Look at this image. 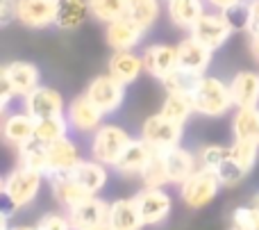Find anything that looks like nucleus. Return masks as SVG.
<instances>
[{
    "label": "nucleus",
    "instance_id": "obj_1",
    "mask_svg": "<svg viewBox=\"0 0 259 230\" xmlns=\"http://www.w3.org/2000/svg\"><path fill=\"white\" fill-rule=\"evenodd\" d=\"M191 98H193L196 114L207 117V119H221L237 107L234 98H232L230 82L221 80V78H216V75H207V73L200 75Z\"/></svg>",
    "mask_w": 259,
    "mask_h": 230
},
{
    "label": "nucleus",
    "instance_id": "obj_2",
    "mask_svg": "<svg viewBox=\"0 0 259 230\" xmlns=\"http://www.w3.org/2000/svg\"><path fill=\"white\" fill-rule=\"evenodd\" d=\"M44 178H46L44 173L25 169V167H21V164H18L16 169H12V171L3 178V196L7 199V203L12 205V210H23L34 203L41 191Z\"/></svg>",
    "mask_w": 259,
    "mask_h": 230
},
{
    "label": "nucleus",
    "instance_id": "obj_3",
    "mask_svg": "<svg viewBox=\"0 0 259 230\" xmlns=\"http://www.w3.org/2000/svg\"><path fill=\"white\" fill-rule=\"evenodd\" d=\"M132 139L134 137H130L125 128L116 126V123H103L91 135V158L114 169V164L123 158L127 146L132 144Z\"/></svg>",
    "mask_w": 259,
    "mask_h": 230
},
{
    "label": "nucleus",
    "instance_id": "obj_4",
    "mask_svg": "<svg viewBox=\"0 0 259 230\" xmlns=\"http://www.w3.org/2000/svg\"><path fill=\"white\" fill-rule=\"evenodd\" d=\"M221 187H223V182H221L219 173L214 169L200 167L191 178H187L180 185V199H182V203L187 208L202 210L219 196Z\"/></svg>",
    "mask_w": 259,
    "mask_h": 230
},
{
    "label": "nucleus",
    "instance_id": "obj_5",
    "mask_svg": "<svg viewBox=\"0 0 259 230\" xmlns=\"http://www.w3.org/2000/svg\"><path fill=\"white\" fill-rule=\"evenodd\" d=\"M234 32H237V27L232 25L228 14L219 12V9H207V12L198 18L196 25L191 27L189 34L196 36L198 41H202L207 48H211L216 53L219 48H223V46L228 44Z\"/></svg>",
    "mask_w": 259,
    "mask_h": 230
},
{
    "label": "nucleus",
    "instance_id": "obj_6",
    "mask_svg": "<svg viewBox=\"0 0 259 230\" xmlns=\"http://www.w3.org/2000/svg\"><path fill=\"white\" fill-rule=\"evenodd\" d=\"M141 137L157 150H168L173 146L182 144L184 126L182 123L170 121L164 114H150L146 121L141 123Z\"/></svg>",
    "mask_w": 259,
    "mask_h": 230
},
{
    "label": "nucleus",
    "instance_id": "obj_7",
    "mask_svg": "<svg viewBox=\"0 0 259 230\" xmlns=\"http://www.w3.org/2000/svg\"><path fill=\"white\" fill-rule=\"evenodd\" d=\"M146 226H159L173 210V199L164 187H143L132 196Z\"/></svg>",
    "mask_w": 259,
    "mask_h": 230
},
{
    "label": "nucleus",
    "instance_id": "obj_8",
    "mask_svg": "<svg viewBox=\"0 0 259 230\" xmlns=\"http://www.w3.org/2000/svg\"><path fill=\"white\" fill-rule=\"evenodd\" d=\"M125 89L127 87L123 82H118L112 73H103L96 75L94 80L87 85L84 94L89 96V100L98 109H103L105 114H114L116 109H121L123 100H125Z\"/></svg>",
    "mask_w": 259,
    "mask_h": 230
},
{
    "label": "nucleus",
    "instance_id": "obj_9",
    "mask_svg": "<svg viewBox=\"0 0 259 230\" xmlns=\"http://www.w3.org/2000/svg\"><path fill=\"white\" fill-rule=\"evenodd\" d=\"M107 114L98 109L89 100L87 94H80L66 105V119L71 123V130L77 135H94L100 126L105 123Z\"/></svg>",
    "mask_w": 259,
    "mask_h": 230
},
{
    "label": "nucleus",
    "instance_id": "obj_10",
    "mask_svg": "<svg viewBox=\"0 0 259 230\" xmlns=\"http://www.w3.org/2000/svg\"><path fill=\"white\" fill-rule=\"evenodd\" d=\"M23 109L39 121V119L66 114V103H64V96L55 87L39 85L27 96H23Z\"/></svg>",
    "mask_w": 259,
    "mask_h": 230
},
{
    "label": "nucleus",
    "instance_id": "obj_11",
    "mask_svg": "<svg viewBox=\"0 0 259 230\" xmlns=\"http://www.w3.org/2000/svg\"><path fill=\"white\" fill-rule=\"evenodd\" d=\"M59 0H18L16 21L30 30H46L55 25Z\"/></svg>",
    "mask_w": 259,
    "mask_h": 230
},
{
    "label": "nucleus",
    "instance_id": "obj_12",
    "mask_svg": "<svg viewBox=\"0 0 259 230\" xmlns=\"http://www.w3.org/2000/svg\"><path fill=\"white\" fill-rule=\"evenodd\" d=\"M66 214H68V221H71V228L73 230L100 228V226H107L109 203L96 194V196H89V199H84L82 203H77L75 208L66 210Z\"/></svg>",
    "mask_w": 259,
    "mask_h": 230
},
{
    "label": "nucleus",
    "instance_id": "obj_13",
    "mask_svg": "<svg viewBox=\"0 0 259 230\" xmlns=\"http://www.w3.org/2000/svg\"><path fill=\"white\" fill-rule=\"evenodd\" d=\"M0 78L7 80L12 85V89L16 91L18 98L27 96L32 89L41 85V71L34 62H27V59H14V62L3 64L0 68Z\"/></svg>",
    "mask_w": 259,
    "mask_h": 230
},
{
    "label": "nucleus",
    "instance_id": "obj_14",
    "mask_svg": "<svg viewBox=\"0 0 259 230\" xmlns=\"http://www.w3.org/2000/svg\"><path fill=\"white\" fill-rule=\"evenodd\" d=\"M211 57H214V50L207 48L202 41H198L191 34L184 36L178 44V66L184 68V71L205 75L207 68L211 66Z\"/></svg>",
    "mask_w": 259,
    "mask_h": 230
},
{
    "label": "nucleus",
    "instance_id": "obj_15",
    "mask_svg": "<svg viewBox=\"0 0 259 230\" xmlns=\"http://www.w3.org/2000/svg\"><path fill=\"white\" fill-rule=\"evenodd\" d=\"M143 36H146V30L130 16L116 18L105 27V41L112 50H134L143 41Z\"/></svg>",
    "mask_w": 259,
    "mask_h": 230
},
{
    "label": "nucleus",
    "instance_id": "obj_16",
    "mask_svg": "<svg viewBox=\"0 0 259 230\" xmlns=\"http://www.w3.org/2000/svg\"><path fill=\"white\" fill-rule=\"evenodd\" d=\"M161 155H164V164H166V171H168L170 185L180 187L187 178H191L200 169V158L196 153H191L189 148H184L182 144L173 146L168 150H161Z\"/></svg>",
    "mask_w": 259,
    "mask_h": 230
},
{
    "label": "nucleus",
    "instance_id": "obj_17",
    "mask_svg": "<svg viewBox=\"0 0 259 230\" xmlns=\"http://www.w3.org/2000/svg\"><path fill=\"white\" fill-rule=\"evenodd\" d=\"M157 153H159V150H157L155 146L148 144L143 137L132 139V144L127 146V150L123 153V158L114 164V171L123 178H139L141 171L146 169V164L150 162Z\"/></svg>",
    "mask_w": 259,
    "mask_h": 230
},
{
    "label": "nucleus",
    "instance_id": "obj_18",
    "mask_svg": "<svg viewBox=\"0 0 259 230\" xmlns=\"http://www.w3.org/2000/svg\"><path fill=\"white\" fill-rule=\"evenodd\" d=\"M143 68L148 75L164 80L173 68H178V46L170 44H150L141 50Z\"/></svg>",
    "mask_w": 259,
    "mask_h": 230
},
{
    "label": "nucleus",
    "instance_id": "obj_19",
    "mask_svg": "<svg viewBox=\"0 0 259 230\" xmlns=\"http://www.w3.org/2000/svg\"><path fill=\"white\" fill-rule=\"evenodd\" d=\"M34 130H36V119L30 117L25 109L23 112H12L3 119V139L16 150L34 139Z\"/></svg>",
    "mask_w": 259,
    "mask_h": 230
},
{
    "label": "nucleus",
    "instance_id": "obj_20",
    "mask_svg": "<svg viewBox=\"0 0 259 230\" xmlns=\"http://www.w3.org/2000/svg\"><path fill=\"white\" fill-rule=\"evenodd\" d=\"M50 182V191H53V199L62 205L64 210L75 208L77 203H82L84 199H89V191L82 189V185L68 173H50L48 176Z\"/></svg>",
    "mask_w": 259,
    "mask_h": 230
},
{
    "label": "nucleus",
    "instance_id": "obj_21",
    "mask_svg": "<svg viewBox=\"0 0 259 230\" xmlns=\"http://www.w3.org/2000/svg\"><path fill=\"white\" fill-rule=\"evenodd\" d=\"M143 71H146L143 68V57L137 50H114L107 62V73H112L125 87L134 85Z\"/></svg>",
    "mask_w": 259,
    "mask_h": 230
},
{
    "label": "nucleus",
    "instance_id": "obj_22",
    "mask_svg": "<svg viewBox=\"0 0 259 230\" xmlns=\"http://www.w3.org/2000/svg\"><path fill=\"white\" fill-rule=\"evenodd\" d=\"M71 176L80 182L82 189H87L91 196H96L105 189V185H107L109 167L103 162H98V160H94V158L80 160V162L75 164V169L71 171Z\"/></svg>",
    "mask_w": 259,
    "mask_h": 230
},
{
    "label": "nucleus",
    "instance_id": "obj_23",
    "mask_svg": "<svg viewBox=\"0 0 259 230\" xmlns=\"http://www.w3.org/2000/svg\"><path fill=\"white\" fill-rule=\"evenodd\" d=\"M82 160L80 146L71 139L64 137L53 144H48V176L50 173H68L75 169V164Z\"/></svg>",
    "mask_w": 259,
    "mask_h": 230
},
{
    "label": "nucleus",
    "instance_id": "obj_24",
    "mask_svg": "<svg viewBox=\"0 0 259 230\" xmlns=\"http://www.w3.org/2000/svg\"><path fill=\"white\" fill-rule=\"evenodd\" d=\"M207 12L205 0H166V16L178 30L191 32L198 18Z\"/></svg>",
    "mask_w": 259,
    "mask_h": 230
},
{
    "label": "nucleus",
    "instance_id": "obj_25",
    "mask_svg": "<svg viewBox=\"0 0 259 230\" xmlns=\"http://www.w3.org/2000/svg\"><path fill=\"white\" fill-rule=\"evenodd\" d=\"M107 228L109 230H141V228H146L134 199H116L109 203Z\"/></svg>",
    "mask_w": 259,
    "mask_h": 230
},
{
    "label": "nucleus",
    "instance_id": "obj_26",
    "mask_svg": "<svg viewBox=\"0 0 259 230\" xmlns=\"http://www.w3.org/2000/svg\"><path fill=\"white\" fill-rule=\"evenodd\" d=\"M232 98L237 107H257L259 105V73L239 71L230 80Z\"/></svg>",
    "mask_w": 259,
    "mask_h": 230
},
{
    "label": "nucleus",
    "instance_id": "obj_27",
    "mask_svg": "<svg viewBox=\"0 0 259 230\" xmlns=\"http://www.w3.org/2000/svg\"><path fill=\"white\" fill-rule=\"evenodd\" d=\"M89 14V0H59L55 27L62 32H73L87 21Z\"/></svg>",
    "mask_w": 259,
    "mask_h": 230
},
{
    "label": "nucleus",
    "instance_id": "obj_28",
    "mask_svg": "<svg viewBox=\"0 0 259 230\" xmlns=\"http://www.w3.org/2000/svg\"><path fill=\"white\" fill-rule=\"evenodd\" d=\"M234 139H248L259 144V105L257 107H237L232 117Z\"/></svg>",
    "mask_w": 259,
    "mask_h": 230
},
{
    "label": "nucleus",
    "instance_id": "obj_29",
    "mask_svg": "<svg viewBox=\"0 0 259 230\" xmlns=\"http://www.w3.org/2000/svg\"><path fill=\"white\" fill-rule=\"evenodd\" d=\"M71 132V123H68L66 114H57V117H48V119H39L36 121V130H34V139H39L41 144H53L57 139H64Z\"/></svg>",
    "mask_w": 259,
    "mask_h": 230
},
{
    "label": "nucleus",
    "instance_id": "obj_30",
    "mask_svg": "<svg viewBox=\"0 0 259 230\" xmlns=\"http://www.w3.org/2000/svg\"><path fill=\"white\" fill-rule=\"evenodd\" d=\"M18 164L32 171H39L48 178V146L39 139H32L30 144L18 148Z\"/></svg>",
    "mask_w": 259,
    "mask_h": 230
},
{
    "label": "nucleus",
    "instance_id": "obj_31",
    "mask_svg": "<svg viewBox=\"0 0 259 230\" xmlns=\"http://www.w3.org/2000/svg\"><path fill=\"white\" fill-rule=\"evenodd\" d=\"M127 16L148 32L161 16V0H127Z\"/></svg>",
    "mask_w": 259,
    "mask_h": 230
},
{
    "label": "nucleus",
    "instance_id": "obj_32",
    "mask_svg": "<svg viewBox=\"0 0 259 230\" xmlns=\"http://www.w3.org/2000/svg\"><path fill=\"white\" fill-rule=\"evenodd\" d=\"M164 117H168L170 121L175 123H187L191 119V114H196V107H193V98L187 94H166L164 103H161L159 109Z\"/></svg>",
    "mask_w": 259,
    "mask_h": 230
},
{
    "label": "nucleus",
    "instance_id": "obj_33",
    "mask_svg": "<svg viewBox=\"0 0 259 230\" xmlns=\"http://www.w3.org/2000/svg\"><path fill=\"white\" fill-rule=\"evenodd\" d=\"M198 80H200V75H196V73H191V71H184V68L178 66L159 82L166 89V94H187V96H191L193 89H196V85H198Z\"/></svg>",
    "mask_w": 259,
    "mask_h": 230
},
{
    "label": "nucleus",
    "instance_id": "obj_34",
    "mask_svg": "<svg viewBox=\"0 0 259 230\" xmlns=\"http://www.w3.org/2000/svg\"><path fill=\"white\" fill-rule=\"evenodd\" d=\"M91 16L100 23H112L121 16H127V0H89Z\"/></svg>",
    "mask_w": 259,
    "mask_h": 230
},
{
    "label": "nucleus",
    "instance_id": "obj_35",
    "mask_svg": "<svg viewBox=\"0 0 259 230\" xmlns=\"http://www.w3.org/2000/svg\"><path fill=\"white\" fill-rule=\"evenodd\" d=\"M230 158H232L243 171L250 173L259 160V144L257 141H248V139H234L232 146H230Z\"/></svg>",
    "mask_w": 259,
    "mask_h": 230
},
{
    "label": "nucleus",
    "instance_id": "obj_36",
    "mask_svg": "<svg viewBox=\"0 0 259 230\" xmlns=\"http://www.w3.org/2000/svg\"><path fill=\"white\" fill-rule=\"evenodd\" d=\"M139 178H141L143 187H166V185H170L168 171H166V164H164V155H161V150L146 164V169L141 171V176H139Z\"/></svg>",
    "mask_w": 259,
    "mask_h": 230
},
{
    "label": "nucleus",
    "instance_id": "obj_37",
    "mask_svg": "<svg viewBox=\"0 0 259 230\" xmlns=\"http://www.w3.org/2000/svg\"><path fill=\"white\" fill-rule=\"evenodd\" d=\"M232 228L239 230H259V208L255 203L250 205H237L230 214Z\"/></svg>",
    "mask_w": 259,
    "mask_h": 230
},
{
    "label": "nucleus",
    "instance_id": "obj_38",
    "mask_svg": "<svg viewBox=\"0 0 259 230\" xmlns=\"http://www.w3.org/2000/svg\"><path fill=\"white\" fill-rule=\"evenodd\" d=\"M200 158V167H207V169H219L225 160L230 158V146H221V144H207L200 148L198 153Z\"/></svg>",
    "mask_w": 259,
    "mask_h": 230
},
{
    "label": "nucleus",
    "instance_id": "obj_39",
    "mask_svg": "<svg viewBox=\"0 0 259 230\" xmlns=\"http://www.w3.org/2000/svg\"><path fill=\"white\" fill-rule=\"evenodd\" d=\"M216 173H219L221 182H223V187H234L239 185V182L243 180V178L248 176V171H243L241 167H239L237 162H234L232 158H228L223 164H221L219 169H216Z\"/></svg>",
    "mask_w": 259,
    "mask_h": 230
},
{
    "label": "nucleus",
    "instance_id": "obj_40",
    "mask_svg": "<svg viewBox=\"0 0 259 230\" xmlns=\"http://www.w3.org/2000/svg\"><path fill=\"white\" fill-rule=\"evenodd\" d=\"M36 230H73V228H71V221H68V214L46 212L36 221Z\"/></svg>",
    "mask_w": 259,
    "mask_h": 230
},
{
    "label": "nucleus",
    "instance_id": "obj_41",
    "mask_svg": "<svg viewBox=\"0 0 259 230\" xmlns=\"http://www.w3.org/2000/svg\"><path fill=\"white\" fill-rule=\"evenodd\" d=\"M246 12H248L246 32L248 34H255V32H259V0H248Z\"/></svg>",
    "mask_w": 259,
    "mask_h": 230
},
{
    "label": "nucleus",
    "instance_id": "obj_42",
    "mask_svg": "<svg viewBox=\"0 0 259 230\" xmlns=\"http://www.w3.org/2000/svg\"><path fill=\"white\" fill-rule=\"evenodd\" d=\"M16 3L18 0H0V25L16 21Z\"/></svg>",
    "mask_w": 259,
    "mask_h": 230
},
{
    "label": "nucleus",
    "instance_id": "obj_43",
    "mask_svg": "<svg viewBox=\"0 0 259 230\" xmlns=\"http://www.w3.org/2000/svg\"><path fill=\"white\" fill-rule=\"evenodd\" d=\"M14 98H18L16 91L12 89V85H9L7 80H3V78H0V109H3V112H7L9 103H12Z\"/></svg>",
    "mask_w": 259,
    "mask_h": 230
},
{
    "label": "nucleus",
    "instance_id": "obj_44",
    "mask_svg": "<svg viewBox=\"0 0 259 230\" xmlns=\"http://www.w3.org/2000/svg\"><path fill=\"white\" fill-rule=\"evenodd\" d=\"M209 9H219V12H228V9L237 7V5H243L246 0H205Z\"/></svg>",
    "mask_w": 259,
    "mask_h": 230
},
{
    "label": "nucleus",
    "instance_id": "obj_45",
    "mask_svg": "<svg viewBox=\"0 0 259 230\" xmlns=\"http://www.w3.org/2000/svg\"><path fill=\"white\" fill-rule=\"evenodd\" d=\"M248 50H250V55L259 62V32L250 34V39H248Z\"/></svg>",
    "mask_w": 259,
    "mask_h": 230
},
{
    "label": "nucleus",
    "instance_id": "obj_46",
    "mask_svg": "<svg viewBox=\"0 0 259 230\" xmlns=\"http://www.w3.org/2000/svg\"><path fill=\"white\" fill-rule=\"evenodd\" d=\"M9 230H36V226H14Z\"/></svg>",
    "mask_w": 259,
    "mask_h": 230
},
{
    "label": "nucleus",
    "instance_id": "obj_47",
    "mask_svg": "<svg viewBox=\"0 0 259 230\" xmlns=\"http://www.w3.org/2000/svg\"><path fill=\"white\" fill-rule=\"evenodd\" d=\"M252 203H255L257 208H259V191H255V196H252Z\"/></svg>",
    "mask_w": 259,
    "mask_h": 230
},
{
    "label": "nucleus",
    "instance_id": "obj_48",
    "mask_svg": "<svg viewBox=\"0 0 259 230\" xmlns=\"http://www.w3.org/2000/svg\"><path fill=\"white\" fill-rule=\"evenodd\" d=\"M91 230H109L107 226H100V228H91Z\"/></svg>",
    "mask_w": 259,
    "mask_h": 230
},
{
    "label": "nucleus",
    "instance_id": "obj_49",
    "mask_svg": "<svg viewBox=\"0 0 259 230\" xmlns=\"http://www.w3.org/2000/svg\"><path fill=\"white\" fill-rule=\"evenodd\" d=\"M230 230H239V228H230Z\"/></svg>",
    "mask_w": 259,
    "mask_h": 230
}]
</instances>
